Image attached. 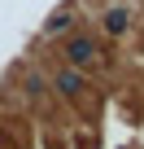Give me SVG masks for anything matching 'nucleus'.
I'll use <instances>...</instances> for the list:
<instances>
[{"label": "nucleus", "mask_w": 144, "mask_h": 149, "mask_svg": "<svg viewBox=\"0 0 144 149\" xmlns=\"http://www.w3.org/2000/svg\"><path fill=\"white\" fill-rule=\"evenodd\" d=\"M57 88H61L65 97H74V92L83 88V79H79V70H61V74H57Z\"/></svg>", "instance_id": "3"}, {"label": "nucleus", "mask_w": 144, "mask_h": 149, "mask_svg": "<svg viewBox=\"0 0 144 149\" xmlns=\"http://www.w3.org/2000/svg\"><path fill=\"white\" fill-rule=\"evenodd\" d=\"M92 53H96V48H92V40H70V48H65V57L74 61V66H88V61H92Z\"/></svg>", "instance_id": "1"}, {"label": "nucleus", "mask_w": 144, "mask_h": 149, "mask_svg": "<svg viewBox=\"0 0 144 149\" xmlns=\"http://www.w3.org/2000/svg\"><path fill=\"white\" fill-rule=\"evenodd\" d=\"M65 26H70V13H65V9H61V13H52V18L44 22V31H48V35H57V31H65Z\"/></svg>", "instance_id": "4"}, {"label": "nucleus", "mask_w": 144, "mask_h": 149, "mask_svg": "<svg viewBox=\"0 0 144 149\" xmlns=\"http://www.w3.org/2000/svg\"><path fill=\"white\" fill-rule=\"evenodd\" d=\"M127 26H131V13H127V9H109V13H105V31H109V35H122Z\"/></svg>", "instance_id": "2"}]
</instances>
